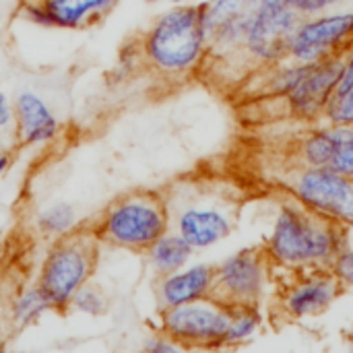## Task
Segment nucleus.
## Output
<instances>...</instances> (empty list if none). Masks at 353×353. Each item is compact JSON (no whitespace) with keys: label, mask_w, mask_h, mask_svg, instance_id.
<instances>
[{"label":"nucleus","mask_w":353,"mask_h":353,"mask_svg":"<svg viewBox=\"0 0 353 353\" xmlns=\"http://www.w3.org/2000/svg\"><path fill=\"white\" fill-rule=\"evenodd\" d=\"M288 194L314 213L353 228V180L327 168L298 163L281 180Z\"/></svg>","instance_id":"6"},{"label":"nucleus","mask_w":353,"mask_h":353,"mask_svg":"<svg viewBox=\"0 0 353 353\" xmlns=\"http://www.w3.org/2000/svg\"><path fill=\"white\" fill-rule=\"evenodd\" d=\"M17 141L23 147H41L52 143L60 132V122L48 101L35 91H21L12 99Z\"/></svg>","instance_id":"15"},{"label":"nucleus","mask_w":353,"mask_h":353,"mask_svg":"<svg viewBox=\"0 0 353 353\" xmlns=\"http://www.w3.org/2000/svg\"><path fill=\"white\" fill-rule=\"evenodd\" d=\"M329 124H352L353 126V87L341 95H333L325 116Z\"/></svg>","instance_id":"24"},{"label":"nucleus","mask_w":353,"mask_h":353,"mask_svg":"<svg viewBox=\"0 0 353 353\" xmlns=\"http://www.w3.org/2000/svg\"><path fill=\"white\" fill-rule=\"evenodd\" d=\"M347 225L327 219L285 192L269 238L263 242L273 267L331 269L347 246Z\"/></svg>","instance_id":"2"},{"label":"nucleus","mask_w":353,"mask_h":353,"mask_svg":"<svg viewBox=\"0 0 353 353\" xmlns=\"http://www.w3.org/2000/svg\"><path fill=\"white\" fill-rule=\"evenodd\" d=\"M271 275L273 263L265 244L238 250L236 254L215 265L211 298L230 308L261 304Z\"/></svg>","instance_id":"8"},{"label":"nucleus","mask_w":353,"mask_h":353,"mask_svg":"<svg viewBox=\"0 0 353 353\" xmlns=\"http://www.w3.org/2000/svg\"><path fill=\"white\" fill-rule=\"evenodd\" d=\"M230 310L232 314H230V325H228L223 347H240L259 333L263 325V314L259 310V304L232 306Z\"/></svg>","instance_id":"20"},{"label":"nucleus","mask_w":353,"mask_h":353,"mask_svg":"<svg viewBox=\"0 0 353 353\" xmlns=\"http://www.w3.org/2000/svg\"><path fill=\"white\" fill-rule=\"evenodd\" d=\"M192 254L194 248L174 230H168L163 236H159L145 252L147 263L155 277H163L186 267Z\"/></svg>","instance_id":"18"},{"label":"nucleus","mask_w":353,"mask_h":353,"mask_svg":"<svg viewBox=\"0 0 353 353\" xmlns=\"http://www.w3.org/2000/svg\"><path fill=\"white\" fill-rule=\"evenodd\" d=\"M145 350L151 353H176L180 352L182 347H180L174 339H170L168 335H163V333L159 331L157 335H153V337L147 339Z\"/></svg>","instance_id":"27"},{"label":"nucleus","mask_w":353,"mask_h":353,"mask_svg":"<svg viewBox=\"0 0 353 353\" xmlns=\"http://www.w3.org/2000/svg\"><path fill=\"white\" fill-rule=\"evenodd\" d=\"M205 4H172L141 37V58L165 81L180 83L203 70L207 60Z\"/></svg>","instance_id":"3"},{"label":"nucleus","mask_w":353,"mask_h":353,"mask_svg":"<svg viewBox=\"0 0 353 353\" xmlns=\"http://www.w3.org/2000/svg\"><path fill=\"white\" fill-rule=\"evenodd\" d=\"M296 157L298 163L327 168L353 180V126L327 124L306 132Z\"/></svg>","instance_id":"14"},{"label":"nucleus","mask_w":353,"mask_h":353,"mask_svg":"<svg viewBox=\"0 0 353 353\" xmlns=\"http://www.w3.org/2000/svg\"><path fill=\"white\" fill-rule=\"evenodd\" d=\"M285 4H290L296 12H300L302 17H312L319 12H325L345 0H283Z\"/></svg>","instance_id":"26"},{"label":"nucleus","mask_w":353,"mask_h":353,"mask_svg":"<svg viewBox=\"0 0 353 353\" xmlns=\"http://www.w3.org/2000/svg\"><path fill=\"white\" fill-rule=\"evenodd\" d=\"M345 341H347V345L353 350V325L345 331Z\"/></svg>","instance_id":"30"},{"label":"nucleus","mask_w":353,"mask_h":353,"mask_svg":"<svg viewBox=\"0 0 353 353\" xmlns=\"http://www.w3.org/2000/svg\"><path fill=\"white\" fill-rule=\"evenodd\" d=\"M265 0H209L205 4L207 60H234ZM205 60V62H207ZM205 66V64H203Z\"/></svg>","instance_id":"11"},{"label":"nucleus","mask_w":353,"mask_h":353,"mask_svg":"<svg viewBox=\"0 0 353 353\" xmlns=\"http://www.w3.org/2000/svg\"><path fill=\"white\" fill-rule=\"evenodd\" d=\"M17 141V124H14V105L12 99L0 91V149H10Z\"/></svg>","instance_id":"23"},{"label":"nucleus","mask_w":353,"mask_h":353,"mask_svg":"<svg viewBox=\"0 0 353 353\" xmlns=\"http://www.w3.org/2000/svg\"><path fill=\"white\" fill-rule=\"evenodd\" d=\"M304 17L283 0H265L236 58L261 68L290 60L292 37Z\"/></svg>","instance_id":"9"},{"label":"nucleus","mask_w":353,"mask_h":353,"mask_svg":"<svg viewBox=\"0 0 353 353\" xmlns=\"http://www.w3.org/2000/svg\"><path fill=\"white\" fill-rule=\"evenodd\" d=\"M333 275L341 281L345 290H353V248L345 246L331 265Z\"/></svg>","instance_id":"25"},{"label":"nucleus","mask_w":353,"mask_h":353,"mask_svg":"<svg viewBox=\"0 0 353 353\" xmlns=\"http://www.w3.org/2000/svg\"><path fill=\"white\" fill-rule=\"evenodd\" d=\"M163 2H168V4H184L188 0H163Z\"/></svg>","instance_id":"31"},{"label":"nucleus","mask_w":353,"mask_h":353,"mask_svg":"<svg viewBox=\"0 0 353 353\" xmlns=\"http://www.w3.org/2000/svg\"><path fill=\"white\" fill-rule=\"evenodd\" d=\"M353 43V10L304 17L290 43V60L312 64Z\"/></svg>","instance_id":"12"},{"label":"nucleus","mask_w":353,"mask_h":353,"mask_svg":"<svg viewBox=\"0 0 353 353\" xmlns=\"http://www.w3.org/2000/svg\"><path fill=\"white\" fill-rule=\"evenodd\" d=\"M345 54L337 52L319 62H312L300 83L285 95V103L292 116L304 122H319L337 89V81L343 70Z\"/></svg>","instance_id":"13"},{"label":"nucleus","mask_w":353,"mask_h":353,"mask_svg":"<svg viewBox=\"0 0 353 353\" xmlns=\"http://www.w3.org/2000/svg\"><path fill=\"white\" fill-rule=\"evenodd\" d=\"M50 27L87 29L101 23L120 0H37Z\"/></svg>","instance_id":"17"},{"label":"nucleus","mask_w":353,"mask_h":353,"mask_svg":"<svg viewBox=\"0 0 353 353\" xmlns=\"http://www.w3.org/2000/svg\"><path fill=\"white\" fill-rule=\"evenodd\" d=\"M77 209L70 203H54L37 213L35 228L43 238L56 240L77 230Z\"/></svg>","instance_id":"21"},{"label":"nucleus","mask_w":353,"mask_h":353,"mask_svg":"<svg viewBox=\"0 0 353 353\" xmlns=\"http://www.w3.org/2000/svg\"><path fill=\"white\" fill-rule=\"evenodd\" d=\"M170 230L194 250H207L230 238L240 221L242 196L236 186L217 176H186L163 190Z\"/></svg>","instance_id":"1"},{"label":"nucleus","mask_w":353,"mask_h":353,"mask_svg":"<svg viewBox=\"0 0 353 353\" xmlns=\"http://www.w3.org/2000/svg\"><path fill=\"white\" fill-rule=\"evenodd\" d=\"M52 310L48 296L43 290L35 283L31 288L21 290L10 302H8V321L10 325L19 329H27L35 323H39L48 312Z\"/></svg>","instance_id":"19"},{"label":"nucleus","mask_w":353,"mask_h":353,"mask_svg":"<svg viewBox=\"0 0 353 353\" xmlns=\"http://www.w3.org/2000/svg\"><path fill=\"white\" fill-rule=\"evenodd\" d=\"M0 256H2V248H0Z\"/></svg>","instance_id":"32"},{"label":"nucleus","mask_w":353,"mask_h":353,"mask_svg":"<svg viewBox=\"0 0 353 353\" xmlns=\"http://www.w3.org/2000/svg\"><path fill=\"white\" fill-rule=\"evenodd\" d=\"M108 308H110V302L105 294L97 285H91V283H85L72 296V302H70V310L83 312L87 316H103Z\"/></svg>","instance_id":"22"},{"label":"nucleus","mask_w":353,"mask_h":353,"mask_svg":"<svg viewBox=\"0 0 353 353\" xmlns=\"http://www.w3.org/2000/svg\"><path fill=\"white\" fill-rule=\"evenodd\" d=\"M99 244L91 225L52 240L39 267L37 285L48 296L54 312L70 310L72 296L91 281L99 261Z\"/></svg>","instance_id":"5"},{"label":"nucleus","mask_w":353,"mask_h":353,"mask_svg":"<svg viewBox=\"0 0 353 353\" xmlns=\"http://www.w3.org/2000/svg\"><path fill=\"white\" fill-rule=\"evenodd\" d=\"M230 306L209 298L159 310L157 329L182 350H221L230 325Z\"/></svg>","instance_id":"7"},{"label":"nucleus","mask_w":353,"mask_h":353,"mask_svg":"<svg viewBox=\"0 0 353 353\" xmlns=\"http://www.w3.org/2000/svg\"><path fill=\"white\" fill-rule=\"evenodd\" d=\"M8 165H10V153L8 149H0V178L6 174Z\"/></svg>","instance_id":"29"},{"label":"nucleus","mask_w":353,"mask_h":353,"mask_svg":"<svg viewBox=\"0 0 353 353\" xmlns=\"http://www.w3.org/2000/svg\"><path fill=\"white\" fill-rule=\"evenodd\" d=\"M0 352H2V345H0Z\"/></svg>","instance_id":"33"},{"label":"nucleus","mask_w":353,"mask_h":353,"mask_svg":"<svg viewBox=\"0 0 353 353\" xmlns=\"http://www.w3.org/2000/svg\"><path fill=\"white\" fill-rule=\"evenodd\" d=\"M215 277V265L199 263L186 265L170 275L157 277L155 281V300L161 308H174L188 302H196L211 296Z\"/></svg>","instance_id":"16"},{"label":"nucleus","mask_w":353,"mask_h":353,"mask_svg":"<svg viewBox=\"0 0 353 353\" xmlns=\"http://www.w3.org/2000/svg\"><path fill=\"white\" fill-rule=\"evenodd\" d=\"M99 242L120 250L145 254L170 230V211L163 190H130L116 196L91 223Z\"/></svg>","instance_id":"4"},{"label":"nucleus","mask_w":353,"mask_h":353,"mask_svg":"<svg viewBox=\"0 0 353 353\" xmlns=\"http://www.w3.org/2000/svg\"><path fill=\"white\" fill-rule=\"evenodd\" d=\"M353 87V43L347 48V54H345V62H343V70H341V77L337 81V89L333 95H341L345 91H350Z\"/></svg>","instance_id":"28"},{"label":"nucleus","mask_w":353,"mask_h":353,"mask_svg":"<svg viewBox=\"0 0 353 353\" xmlns=\"http://www.w3.org/2000/svg\"><path fill=\"white\" fill-rule=\"evenodd\" d=\"M288 271H292L294 277L285 288H279L275 302V314H279L285 323H296L327 312L345 292V288L333 275L331 269Z\"/></svg>","instance_id":"10"}]
</instances>
